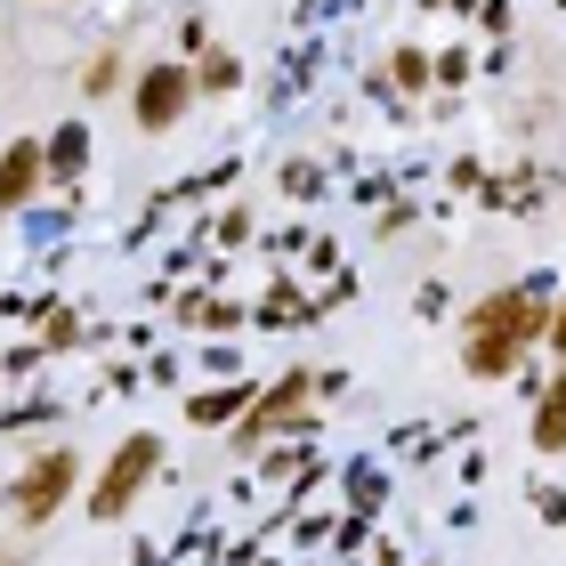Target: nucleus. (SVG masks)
I'll return each mask as SVG.
<instances>
[{
  "mask_svg": "<svg viewBox=\"0 0 566 566\" xmlns=\"http://www.w3.org/2000/svg\"><path fill=\"white\" fill-rule=\"evenodd\" d=\"M543 332H551V300L526 292V283H502L494 300H478L470 340H461V365H470L478 380H502L534 340H543Z\"/></svg>",
  "mask_w": 566,
  "mask_h": 566,
  "instance_id": "f257e3e1",
  "label": "nucleus"
},
{
  "mask_svg": "<svg viewBox=\"0 0 566 566\" xmlns=\"http://www.w3.org/2000/svg\"><path fill=\"white\" fill-rule=\"evenodd\" d=\"M73 478H82V461H73L65 446H49L33 470H24L17 485H9V510H17V526H49L65 510V494H73Z\"/></svg>",
  "mask_w": 566,
  "mask_h": 566,
  "instance_id": "f03ea898",
  "label": "nucleus"
},
{
  "mask_svg": "<svg viewBox=\"0 0 566 566\" xmlns=\"http://www.w3.org/2000/svg\"><path fill=\"white\" fill-rule=\"evenodd\" d=\"M154 478V437H130L114 461H106V478L90 485V518H122V510L138 502V485Z\"/></svg>",
  "mask_w": 566,
  "mask_h": 566,
  "instance_id": "7ed1b4c3",
  "label": "nucleus"
},
{
  "mask_svg": "<svg viewBox=\"0 0 566 566\" xmlns=\"http://www.w3.org/2000/svg\"><path fill=\"white\" fill-rule=\"evenodd\" d=\"M187 97H195L187 65H146L138 73V122H146V130H170V122L187 114Z\"/></svg>",
  "mask_w": 566,
  "mask_h": 566,
  "instance_id": "20e7f679",
  "label": "nucleus"
},
{
  "mask_svg": "<svg viewBox=\"0 0 566 566\" xmlns=\"http://www.w3.org/2000/svg\"><path fill=\"white\" fill-rule=\"evenodd\" d=\"M307 389H316V373H292V380H283V389H268V397H260V405H251V413H243L235 446H260V437H268L275 421H292L300 405H307Z\"/></svg>",
  "mask_w": 566,
  "mask_h": 566,
  "instance_id": "39448f33",
  "label": "nucleus"
},
{
  "mask_svg": "<svg viewBox=\"0 0 566 566\" xmlns=\"http://www.w3.org/2000/svg\"><path fill=\"white\" fill-rule=\"evenodd\" d=\"M41 170H49L41 146H9V154H0V211H17V202L41 187Z\"/></svg>",
  "mask_w": 566,
  "mask_h": 566,
  "instance_id": "423d86ee",
  "label": "nucleus"
},
{
  "mask_svg": "<svg viewBox=\"0 0 566 566\" xmlns=\"http://www.w3.org/2000/svg\"><path fill=\"white\" fill-rule=\"evenodd\" d=\"M534 446H543V453H566V373L551 380V397L534 405Z\"/></svg>",
  "mask_w": 566,
  "mask_h": 566,
  "instance_id": "0eeeda50",
  "label": "nucleus"
},
{
  "mask_svg": "<svg viewBox=\"0 0 566 566\" xmlns=\"http://www.w3.org/2000/svg\"><path fill=\"white\" fill-rule=\"evenodd\" d=\"M49 163H57V178H73V170H82V130H65V138H57V154H49Z\"/></svg>",
  "mask_w": 566,
  "mask_h": 566,
  "instance_id": "6e6552de",
  "label": "nucleus"
},
{
  "mask_svg": "<svg viewBox=\"0 0 566 566\" xmlns=\"http://www.w3.org/2000/svg\"><path fill=\"white\" fill-rule=\"evenodd\" d=\"M551 340H558V348H566V300H558V307H551Z\"/></svg>",
  "mask_w": 566,
  "mask_h": 566,
  "instance_id": "1a4fd4ad",
  "label": "nucleus"
},
{
  "mask_svg": "<svg viewBox=\"0 0 566 566\" xmlns=\"http://www.w3.org/2000/svg\"><path fill=\"white\" fill-rule=\"evenodd\" d=\"M0 566H17V551H9V543H0Z\"/></svg>",
  "mask_w": 566,
  "mask_h": 566,
  "instance_id": "9d476101",
  "label": "nucleus"
}]
</instances>
